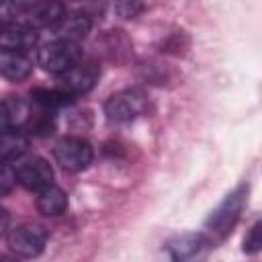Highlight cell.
Returning a JSON list of instances; mask_svg holds the SVG:
<instances>
[{
  "label": "cell",
  "mask_w": 262,
  "mask_h": 262,
  "mask_svg": "<svg viewBox=\"0 0 262 262\" xmlns=\"http://www.w3.org/2000/svg\"><path fill=\"white\" fill-rule=\"evenodd\" d=\"M68 14L66 4L53 0L39 2H6L0 6L2 25H18L27 29H53Z\"/></svg>",
  "instance_id": "1"
},
{
  "label": "cell",
  "mask_w": 262,
  "mask_h": 262,
  "mask_svg": "<svg viewBox=\"0 0 262 262\" xmlns=\"http://www.w3.org/2000/svg\"><path fill=\"white\" fill-rule=\"evenodd\" d=\"M248 194H250V184L242 182L233 190H229L223 201L207 215L203 223V233L211 239L213 246L221 244L237 225L246 205H248Z\"/></svg>",
  "instance_id": "2"
},
{
  "label": "cell",
  "mask_w": 262,
  "mask_h": 262,
  "mask_svg": "<svg viewBox=\"0 0 262 262\" xmlns=\"http://www.w3.org/2000/svg\"><path fill=\"white\" fill-rule=\"evenodd\" d=\"M47 237H49L47 229L39 223H33V221L16 223L4 233L8 250L18 258H37V256H41L45 246H47Z\"/></svg>",
  "instance_id": "3"
},
{
  "label": "cell",
  "mask_w": 262,
  "mask_h": 262,
  "mask_svg": "<svg viewBox=\"0 0 262 262\" xmlns=\"http://www.w3.org/2000/svg\"><path fill=\"white\" fill-rule=\"evenodd\" d=\"M147 98L141 88H123L104 100V117L111 125H127L145 111Z\"/></svg>",
  "instance_id": "4"
},
{
  "label": "cell",
  "mask_w": 262,
  "mask_h": 262,
  "mask_svg": "<svg viewBox=\"0 0 262 262\" xmlns=\"http://www.w3.org/2000/svg\"><path fill=\"white\" fill-rule=\"evenodd\" d=\"M82 59H84V53L78 43H68V41L55 39L37 49V63L41 66V70L55 74V76L66 74Z\"/></svg>",
  "instance_id": "5"
},
{
  "label": "cell",
  "mask_w": 262,
  "mask_h": 262,
  "mask_svg": "<svg viewBox=\"0 0 262 262\" xmlns=\"http://www.w3.org/2000/svg\"><path fill=\"white\" fill-rule=\"evenodd\" d=\"M215 246L203 231H186L170 237L164 246L170 262H207Z\"/></svg>",
  "instance_id": "6"
},
{
  "label": "cell",
  "mask_w": 262,
  "mask_h": 262,
  "mask_svg": "<svg viewBox=\"0 0 262 262\" xmlns=\"http://www.w3.org/2000/svg\"><path fill=\"white\" fill-rule=\"evenodd\" d=\"M53 158L66 172H82L94 160L92 145L76 135H66L53 145Z\"/></svg>",
  "instance_id": "7"
},
{
  "label": "cell",
  "mask_w": 262,
  "mask_h": 262,
  "mask_svg": "<svg viewBox=\"0 0 262 262\" xmlns=\"http://www.w3.org/2000/svg\"><path fill=\"white\" fill-rule=\"evenodd\" d=\"M14 174L16 182L31 192H41L53 184V170L49 162L41 156H29L18 160L14 164Z\"/></svg>",
  "instance_id": "8"
},
{
  "label": "cell",
  "mask_w": 262,
  "mask_h": 262,
  "mask_svg": "<svg viewBox=\"0 0 262 262\" xmlns=\"http://www.w3.org/2000/svg\"><path fill=\"white\" fill-rule=\"evenodd\" d=\"M100 78V68L96 61H88L82 59L80 63H76L72 70H68L66 74L57 76V88L66 90L72 96H80L90 92L96 82Z\"/></svg>",
  "instance_id": "9"
},
{
  "label": "cell",
  "mask_w": 262,
  "mask_h": 262,
  "mask_svg": "<svg viewBox=\"0 0 262 262\" xmlns=\"http://www.w3.org/2000/svg\"><path fill=\"white\" fill-rule=\"evenodd\" d=\"M92 16L86 12V10H68V14L51 29L53 31V37L57 41H68V43H78L82 39L88 37V33L92 31Z\"/></svg>",
  "instance_id": "10"
},
{
  "label": "cell",
  "mask_w": 262,
  "mask_h": 262,
  "mask_svg": "<svg viewBox=\"0 0 262 262\" xmlns=\"http://www.w3.org/2000/svg\"><path fill=\"white\" fill-rule=\"evenodd\" d=\"M39 43V33L27 27L18 25H2L0 27V47L2 51H14V53H25L35 49Z\"/></svg>",
  "instance_id": "11"
},
{
  "label": "cell",
  "mask_w": 262,
  "mask_h": 262,
  "mask_svg": "<svg viewBox=\"0 0 262 262\" xmlns=\"http://www.w3.org/2000/svg\"><path fill=\"white\" fill-rule=\"evenodd\" d=\"M29 149V135L23 129H2L0 160L2 164H16Z\"/></svg>",
  "instance_id": "12"
},
{
  "label": "cell",
  "mask_w": 262,
  "mask_h": 262,
  "mask_svg": "<svg viewBox=\"0 0 262 262\" xmlns=\"http://www.w3.org/2000/svg\"><path fill=\"white\" fill-rule=\"evenodd\" d=\"M33 72V61L25 53L0 51V74L10 82L27 80Z\"/></svg>",
  "instance_id": "13"
},
{
  "label": "cell",
  "mask_w": 262,
  "mask_h": 262,
  "mask_svg": "<svg viewBox=\"0 0 262 262\" xmlns=\"http://www.w3.org/2000/svg\"><path fill=\"white\" fill-rule=\"evenodd\" d=\"M29 106L20 96H6L2 100L0 111V127L2 129H23L29 121Z\"/></svg>",
  "instance_id": "14"
},
{
  "label": "cell",
  "mask_w": 262,
  "mask_h": 262,
  "mask_svg": "<svg viewBox=\"0 0 262 262\" xmlns=\"http://www.w3.org/2000/svg\"><path fill=\"white\" fill-rule=\"evenodd\" d=\"M37 211L45 217H59L68 211V194L59 186L51 184L49 188L37 192Z\"/></svg>",
  "instance_id": "15"
},
{
  "label": "cell",
  "mask_w": 262,
  "mask_h": 262,
  "mask_svg": "<svg viewBox=\"0 0 262 262\" xmlns=\"http://www.w3.org/2000/svg\"><path fill=\"white\" fill-rule=\"evenodd\" d=\"M31 100L43 108V111H57V108H63V106H70L74 102V96L68 94L66 90L61 88H33L31 90Z\"/></svg>",
  "instance_id": "16"
},
{
  "label": "cell",
  "mask_w": 262,
  "mask_h": 262,
  "mask_svg": "<svg viewBox=\"0 0 262 262\" xmlns=\"http://www.w3.org/2000/svg\"><path fill=\"white\" fill-rule=\"evenodd\" d=\"M23 131L27 135H39V137H45V135H51L55 131V119L49 111H39V113H31L29 115V121L25 123Z\"/></svg>",
  "instance_id": "17"
},
{
  "label": "cell",
  "mask_w": 262,
  "mask_h": 262,
  "mask_svg": "<svg viewBox=\"0 0 262 262\" xmlns=\"http://www.w3.org/2000/svg\"><path fill=\"white\" fill-rule=\"evenodd\" d=\"M242 252L246 256H254V254L262 252V219L256 221L248 229V233L244 235V239H242Z\"/></svg>",
  "instance_id": "18"
},
{
  "label": "cell",
  "mask_w": 262,
  "mask_h": 262,
  "mask_svg": "<svg viewBox=\"0 0 262 262\" xmlns=\"http://www.w3.org/2000/svg\"><path fill=\"white\" fill-rule=\"evenodd\" d=\"M145 10V4L135 2V0H125V2H115V12L121 18H135L139 12Z\"/></svg>",
  "instance_id": "19"
},
{
  "label": "cell",
  "mask_w": 262,
  "mask_h": 262,
  "mask_svg": "<svg viewBox=\"0 0 262 262\" xmlns=\"http://www.w3.org/2000/svg\"><path fill=\"white\" fill-rule=\"evenodd\" d=\"M14 184H16L14 166L12 164H2V170H0V194L6 196Z\"/></svg>",
  "instance_id": "20"
},
{
  "label": "cell",
  "mask_w": 262,
  "mask_h": 262,
  "mask_svg": "<svg viewBox=\"0 0 262 262\" xmlns=\"http://www.w3.org/2000/svg\"><path fill=\"white\" fill-rule=\"evenodd\" d=\"M0 262H23V260H20L18 256H14V254H12V256H10V254H2V256H0Z\"/></svg>",
  "instance_id": "21"
}]
</instances>
